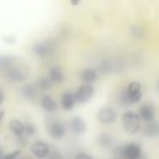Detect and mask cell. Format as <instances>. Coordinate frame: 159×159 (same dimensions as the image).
<instances>
[{"instance_id": "obj_28", "label": "cell", "mask_w": 159, "mask_h": 159, "mask_svg": "<svg viewBox=\"0 0 159 159\" xmlns=\"http://www.w3.org/2000/svg\"><path fill=\"white\" fill-rule=\"evenodd\" d=\"M157 87H158V91H159V81H158V83H157Z\"/></svg>"}, {"instance_id": "obj_29", "label": "cell", "mask_w": 159, "mask_h": 159, "mask_svg": "<svg viewBox=\"0 0 159 159\" xmlns=\"http://www.w3.org/2000/svg\"><path fill=\"white\" fill-rule=\"evenodd\" d=\"M0 123H1V114H0Z\"/></svg>"}, {"instance_id": "obj_13", "label": "cell", "mask_w": 159, "mask_h": 159, "mask_svg": "<svg viewBox=\"0 0 159 159\" xmlns=\"http://www.w3.org/2000/svg\"><path fill=\"white\" fill-rule=\"evenodd\" d=\"M40 104H41L42 109H43L45 112H47V113H55V112H57V109H58V103H57L56 99H55L52 96H50V94H43V96H41V98H40Z\"/></svg>"}, {"instance_id": "obj_24", "label": "cell", "mask_w": 159, "mask_h": 159, "mask_svg": "<svg viewBox=\"0 0 159 159\" xmlns=\"http://www.w3.org/2000/svg\"><path fill=\"white\" fill-rule=\"evenodd\" d=\"M73 159H93L92 155H89L88 153H84V152H81V153H77L75 155Z\"/></svg>"}, {"instance_id": "obj_3", "label": "cell", "mask_w": 159, "mask_h": 159, "mask_svg": "<svg viewBox=\"0 0 159 159\" xmlns=\"http://www.w3.org/2000/svg\"><path fill=\"white\" fill-rule=\"evenodd\" d=\"M5 78L10 82H14V83H20V82H25L29 77V72L26 68L24 67H20L17 65H15L14 67H11L9 71H6L4 73Z\"/></svg>"}, {"instance_id": "obj_9", "label": "cell", "mask_w": 159, "mask_h": 159, "mask_svg": "<svg viewBox=\"0 0 159 159\" xmlns=\"http://www.w3.org/2000/svg\"><path fill=\"white\" fill-rule=\"evenodd\" d=\"M142 155V148L137 143H128L122 147V157L124 159H139Z\"/></svg>"}, {"instance_id": "obj_11", "label": "cell", "mask_w": 159, "mask_h": 159, "mask_svg": "<svg viewBox=\"0 0 159 159\" xmlns=\"http://www.w3.org/2000/svg\"><path fill=\"white\" fill-rule=\"evenodd\" d=\"M80 80L84 84H93L98 80V71L94 67H86L81 71Z\"/></svg>"}, {"instance_id": "obj_2", "label": "cell", "mask_w": 159, "mask_h": 159, "mask_svg": "<svg viewBox=\"0 0 159 159\" xmlns=\"http://www.w3.org/2000/svg\"><path fill=\"white\" fill-rule=\"evenodd\" d=\"M140 118L138 116V113L133 112V111H127L123 113L122 116V125L123 129L129 133V134H135L142 129V124H140Z\"/></svg>"}, {"instance_id": "obj_6", "label": "cell", "mask_w": 159, "mask_h": 159, "mask_svg": "<svg viewBox=\"0 0 159 159\" xmlns=\"http://www.w3.org/2000/svg\"><path fill=\"white\" fill-rule=\"evenodd\" d=\"M97 118H98V122L103 125H109L112 123L116 122L117 119V111L113 108V107H109V106H106V107H102L97 114Z\"/></svg>"}, {"instance_id": "obj_26", "label": "cell", "mask_w": 159, "mask_h": 159, "mask_svg": "<svg viewBox=\"0 0 159 159\" xmlns=\"http://www.w3.org/2000/svg\"><path fill=\"white\" fill-rule=\"evenodd\" d=\"M4 155H5V153H4V149H2V147L0 145V159H2V158H4Z\"/></svg>"}, {"instance_id": "obj_4", "label": "cell", "mask_w": 159, "mask_h": 159, "mask_svg": "<svg viewBox=\"0 0 159 159\" xmlns=\"http://www.w3.org/2000/svg\"><path fill=\"white\" fill-rule=\"evenodd\" d=\"M47 133L52 139L60 140L66 134V127L60 119H51L47 122Z\"/></svg>"}, {"instance_id": "obj_17", "label": "cell", "mask_w": 159, "mask_h": 159, "mask_svg": "<svg viewBox=\"0 0 159 159\" xmlns=\"http://www.w3.org/2000/svg\"><path fill=\"white\" fill-rule=\"evenodd\" d=\"M143 134L149 138H155L159 135V122L158 120H152L149 123H145L143 127Z\"/></svg>"}, {"instance_id": "obj_10", "label": "cell", "mask_w": 159, "mask_h": 159, "mask_svg": "<svg viewBox=\"0 0 159 159\" xmlns=\"http://www.w3.org/2000/svg\"><path fill=\"white\" fill-rule=\"evenodd\" d=\"M138 116H139L140 120H143L144 123H149V122L154 120L155 109H154L153 103H150V102H144L143 104H140Z\"/></svg>"}, {"instance_id": "obj_1", "label": "cell", "mask_w": 159, "mask_h": 159, "mask_svg": "<svg viewBox=\"0 0 159 159\" xmlns=\"http://www.w3.org/2000/svg\"><path fill=\"white\" fill-rule=\"evenodd\" d=\"M143 97V91H142V84L137 81L130 82L124 92H122L119 101L122 104H134L138 103Z\"/></svg>"}, {"instance_id": "obj_21", "label": "cell", "mask_w": 159, "mask_h": 159, "mask_svg": "<svg viewBox=\"0 0 159 159\" xmlns=\"http://www.w3.org/2000/svg\"><path fill=\"white\" fill-rule=\"evenodd\" d=\"M112 142H113V138L108 133H101L97 138V144L102 148H108L112 144Z\"/></svg>"}, {"instance_id": "obj_27", "label": "cell", "mask_w": 159, "mask_h": 159, "mask_svg": "<svg viewBox=\"0 0 159 159\" xmlns=\"http://www.w3.org/2000/svg\"><path fill=\"white\" fill-rule=\"evenodd\" d=\"M19 159H35L34 157H30V155H24V157H20Z\"/></svg>"}, {"instance_id": "obj_14", "label": "cell", "mask_w": 159, "mask_h": 159, "mask_svg": "<svg viewBox=\"0 0 159 159\" xmlns=\"http://www.w3.org/2000/svg\"><path fill=\"white\" fill-rule=\"evenodd\" d=\"M70 130L75 134H83L87 130V124L82 117H73L70 119Z\"/></svg>"}, {"instance_id": "obj_22", "label": "cell", "mask_w": 159, "mask_h": 159, "mask_svg": "<svg viewBox=\"0 0 159 159\" xmlns=\"http://www.w3.org/2000/svg\"><path fill=\"white\" fill-rule=\"evenodd\" d=\"M36 129H37V128H36V125L34 124L32 120H27V122L25 123V134H26V135H29V137L35 135L36 132H37Z\"/></svg>"}, {"instance_id": "obj_8", "label": "cell", "mask_w": 159, "mask_h": 159, "mask_svg": "<svg viewBox=\"0 0 159 159\" xmlns=\"http://www.w3.org/2000/svg\"><path fill=\"white\" fill-rule=\"evenodd\" d=\"M53 45L51 41H40V42H36L34 46H32V51L36 56L41 57V58H45L47 56H50L53 51Z\"/></svg>"}, {"instance_id": "obj_20", "label": "cell", "mask_w": 159, "mask_h": 159, "mask_svg": "<svg viewBox=\"0 0 159 159\" xmlns=\"http://www.w3.org/2000/svg\"><path fill=\"white\" fill-rule=\"evenodd\" d=\"M35 84H36V87H37L39 91H43V92H45V91H48V89L52 87V82L48 80L47 76L39 77L37 81L35 82Z\"/></svg>"}, {"instance_id": "obj_5", "label": "cell", "mask_w": 159, "mask_h": 159, "mask_svg": "<svg viewBox=\"0 0 159 159\" xmlns=\"http://www.w3.org/2000/svg\"><path fill=\"white\" fill-rule=\"evenodd\" d=\"M75 97H76V102L78 104H84L87 103L94 94V87L92 84H84L82 83L75 92Z\"/></svg>"}, {"instance_id": "obj_25", "label": "cell", "mask_w": 159, "mask_h": 159, "mask_svg": "<svg viewBox=\"0 0 159 159\" xmlns=\"http://www.w3.org/2000/svg\"><path fill=\"white\" fill-rule=\"evenodd\" d=\"M4 99H5V94H4V91L0 88V104L4 102Z\"/></svg>"}, {"instance_id": "obj_15", "label": "cell", "mask_w": 159, "mask_h": 159, "mask_svg": "<svg viewBox=\"0 0 159 159\" xmlns=\"http://www.w3.org/2000/svg\"><path fill=\"white\" fill-rule=\"evenodd\" d=\"M47 77L52 84H60L65 81V72L60 66H52L47 72Z\"/></svg>"}, {"instance_id": "obj_23", "label": "cell", "mask_w": 159, "mask_h": 159, "mask_svg": "<svg viewBox=\"0 0 159 159\" xmlns=\"http://www.w3.org/2000/svg\"><path fill=\"white\" fill-rule=\"evenodd\" d=\"M20 155H21V149H16V150H14L11 153L5 154L2 159H19Z\"/></svg>"}, {"instance_id": "obj_7", "label": "cell", "mask_w": 159, "mask_h": 159, "mask_svg": "<svg viewBox=\"0 0 159 159\" xmlns=\"http://www.w3.org/2000/svg\"><path fill=\"white\" fill-rule=\"evenodd\" d=\"M30 150L32 153V155L37 159H45L50 155V152H51V148L50 145L43 142V140H36L31 144L30 147Z\"/></svg>"}, {"instance_id": "obj_16", "label": "cell", "mask_w": 159, "mask_h": 159, "mask_svg": "<svg viewBox=\"0 0 159 159\" xmlns=\"http://www.w3.org/2000/svg\"><path fill=\"white\" fill-rule=\"evenodd\" d=\"M9 129L16 138H22L25 135V123L20 119H11L9 123Z\"/></svg>"}, {"instance_id": "obj_18", "label": "cell", "mask_w": 159, "mask_h": 159, "mask_svg": "<svg viewBox=\"0 0 159 159\" xmlns=\"http://www.w3.org/2000/svg\"><path fill=\"white\" fill-rule=\"evenodd\" d=\"M39 92H40V91L37 89V87H36L35 83H27V84H25V86L21 88L22 96H24L25 98L30 99V101H34V99L37 97Z\"/></svg>"}, {"instance_id": "obj_19", "label": "cell", "mask_w": 159, "mask_h": 159, "mask_svg": "<svg viewBox=\"0 0 159 159\" xmlns=\"http://www.w3.org/2000/svg\"><path fill=\"white\" fill-rule=\"evenodd\" d=\"M16 65V61L14 57L11 56H6V55H1L0 56V72L4 75L6 71H9L11 67H14Z\"/></svg>"}, {"instance_id": "obj_12", "label": "cell", "mask_w": 159, "mask_h": 159, "mask_svg": "<svg viewBox=\"0 0 159 159\" xmlns=\"http://www.w3.org/2000/svg\"><path fill=\"white\" fill-rule=\"evenodd\" d=\"M76 104H77V102H76V97H75L73 92L65 91L61 94V97H60V107L63 111H71V109H73V107Z\"/></svg>"}]
</instances>
